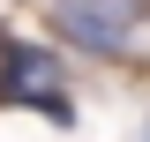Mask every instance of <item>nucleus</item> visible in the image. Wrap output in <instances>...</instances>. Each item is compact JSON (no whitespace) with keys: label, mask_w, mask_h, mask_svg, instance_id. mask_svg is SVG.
<instances>
[{"label":"nucleus","mask_w":150,"mask_h":142,"mask_svg":"<svg viewBox=\"0 0 150 142\" xmlns=\"http://www.w3.org/2000/svg\"><path fill=\"white\" fill-rule=\"evenodd\" d=\"M53 8L98 15V22H112V30H135V22H150V0H53Z\"/></svg>","instance_id":"obj_3"},{"label":"nucleus","mask_w":150,"mask_h":142,"mask_svg":"<svg viewBox=\"0 0 150 142\" xmlns=\"http://www.w3.org/2000/svg\"><path fill=\"white\" fill-rule=\"evenodd\" d=\"M0 105H30L53 127H75V105H68V90H60V60L45 53V45L0 37Z\"/></svg>","instance_id":"obj_1"},{"label":"nucleus","mask_w":150,"mask_h":142,"mask_svg":"<svg viewBox=\"0 0 150 142\" xmlns=\"http://www.w3.org/2000/svg\"><path fill=\"white\" fill-rule=\"evenodd\" d=\"M143 142H150V127H143Z\"/></svg>","instance_id":"obj_4"},{"label":"nucleus","mask_w":150,"mask_h":142,"mask_svg":"<svg viewBox=\"0 0 150 142\" xmlns=\"http://www.w3.org/2000/svg\"><path fill=\"white\" fill-rule=\"evenodd\" d=\"M53 30L75 37L83 53H128V30H112V22H98V15H75V8H53Z\"/></svg>","instance_id":"obj_2"}]
</instances>
